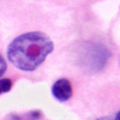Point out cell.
<instances>
[{
  "mask_svg": "<svg viewBox=\"0 0 120 120\" xmlns=\"http://www.w3.org/2000/svg\"><path fill=\"white\" fill-rule=\"evenodd\" d=\"M51 37L40 31L19 35L7 47V59L15 67L24 72H31L41 65L53 52Z\"/></svg>",
  "mask_w": 120,
  "mask_h": 120,
  "instance_id": "6da1fadb",
  "label": "cell"
},
{
  "mask_svg": "<svg viewBox=\"0 0 120 120\" xmlns=\"http://www.w3.org/2000/svg\"><path fill=\"white\" fill-rule=\"evenodd\" d=\"M0 94H1V90H0Z\"/></svg>",
  "mask_w": 120,
  "mask_h": 120,
  "instance_id": "8992f818",
  "label": "cell"
},
{
  "mask_svg": "<svg viewBox=\"0 0 120 120\" xmlns=\"http://www.w3.org/2000/svg\"><path fill=\"white\" fill-rule=\"evenodd\" d=\"M6 70H7L6 61H5V59L3 58V55L0 54V77H1V76L6 72Z\"/></svg>",
  "mask_w": 120,
  "mask_h": 120,
  "instance_id": "277c9868",
  "label": "cell"
},
{
  "mask_svg": "<svg viewBox=\"0 0 120 120\" xmlns=\"http://www.w3.org/2000/svg\"><path fill=\"white\" fill-rule=\"evenodd\" d=\"M113 120H120V111H119V112L115 114V118H114Z\"/></svg>",
  "mask_w": 120,
  "mask_h": 120,
  "instance_id": "5b68a950",
  "label": "cell"
},
{
  "mask_svg": "<svg viewBox=\"0 0 120 120\" xmlns=\"http://www.w3.org/2000/svg\"><path fill=\"white\" fill-rule=\"evenodd\" d=\"M53 96L60 102H65L72 96V85L67 78H60L52 86Z\"/></svg>",
  "mask_w": 120,
  "mask_h": 120,
  "instance_id": "7a4b0ae2",
  "label": "cell"
},
{
  "mask_svg": "<svg viewBox=\"0 0 120 120\" xmlns=\"http://www.w3.org/2000/svg\"><path fill=\"white\" fill-rule=\"evenodd\" d=\"M11 86H12V82L10 78L0 79V90H1V93H8L11 90Z\"/></svg>",
  "mask_w": 120,
  "mask_h": 120,
  "instance_id": "3957f363",
  "label": "cell"
}]
</instances>
